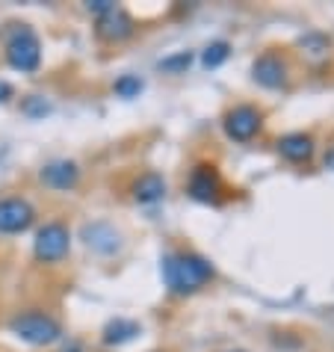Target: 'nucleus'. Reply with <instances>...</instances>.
Masks as SVG:
<instances>
[{
  "label": "nucleus",
  "mask_w": 334,
  "mask_h": 352,
  "mask_svg": "<svg viewBox=\"0 0 334 352\" xmlns=\"http://www.w3.org/2000/svg\"><path fill=\"white\" fill-rule=\"evenodd\" d=\"M83 237L89 246L101 249V252H113L115 246H119V234H115L110 225H89V228L83 231Z\"/></svg>",
  "instance_id": "obj_10"
},
{
  "label": "nucleus",
  "mask_w": 334,
  "mask_h": 352,
  "mask_svg": "<svg viewBox=\"0 0 334 352\" xmlns=\"http://www.w3.org/2000/svg\"><path fill=\"white\" fill-rule=\"evenodd\" d=\"M131 30H133V21L115 6L110 9V12H104L101 21H98V33H101L104 38H124Z\"/></svg>",
  "instance_id": "obj_8"
},
{
  "label": "nucleus",
  "mask_w": 334,
  "mask_h": 352,
  "mask_svg": "<svg viewBox=\"0 0 334 352\" xmlns=\"http://www.w3.org/2000/svg\"><path fill=\"white\" fill-rule=\"evenodd\" d=\"M254 77H258V83L263 86H278L284 80V65L275 60V56H263L254 65Z\"/></svg>",
  "instance_id": "obj_12"
},
{
  "label": "nucleus",
  "mask_w": 334,
  "mask_h": 352,
  "mask_svg": "<svg viewBox=\"0 0 334 352\" xmlns=\"http://www.w3.org/2000/svg\"><path fill=\"white\" fill-rule=\"evenodd\" d=\"M326 163H329V166H331V169H334V151H331V154H329V157H326Z\"/></svg>",
  "instance_id": "obj_19"
},
{
  "label": "nucleus",
  "mask_w": 334,
  "mask_h": 352,
  "mask_svg": "<svg viewBox=\"0 0 334 352\" xmlns=\"http://www.w3.org/2000/svg\"><path fill=\"white\" fill-rule=\"evenodd\" d=\"M136 322H127V320H115V322H110L107 326V331H104V340L107 344H122V340H131L133 335H136Z\"/></svg>",
  "instance_id": "obj_14"
},
{
  "label": "nucleus",
  "mask_w": 334,
  "mask_h": 352,
  "mask_svg": "<svg viewBox=\"0 0 334 352\" xmlns=\"http://www.w3.org/2000/svg\"><path fill=\"white\" fill-rule=\"evenodd\" d=\"M190 192L199 201H216V195H219V178H216V172H210L208 166L195 169L190 181Z\"/></svg>",
  "instance_id": "obj_7"
},
{
  "label": "nucleus",
  "mask_w": 334,
  "mask_h": 352,
  "mask_svg": "<svg viewBox=\"0 0 334 352\" xmlns=\"http://www.w3.org/2000/svg\"><path fill=\"white\" fill-rule=\"evenodd\" d=\"M260 128V116L258 110H252V107H237L234 113H228V119H225V131L234 140H249L254 136Z\"/></svg>",
  "instance_id": "obj_6"
},
{
  "label": "nucleus",
  "mask_w": 334,
  "mask_h": 352,
  "mask_svg": "<svg viewBox=\"0 0 334 352\" xmlns=\"http://www.w3.org/2000/svg\"><path fill=\"white\" fill-rule=\"evenodd\" d=\"M42 181L54 190H68L77 184V166L74 163H51L42 169Z\"/></svg>",
  "instance_id": "obj_9"
},
{
  "label": "nucleus",
  "mask_w": 334,
  "mask_h": 352,
  "mask_svg": "<svg viewBox=\"0 0 334 352\" xmlns=\"http://www.w3.org/2000/svg\"><path fill=\"white\" fill-rule=\"evenodd\" d=\"M12 331L21 340H27V344H36V346H42V344H54L56 338H60V326L51 320V317H45V314H21V317H15L12 320Z\"/></svg>",
  "instance_id": "obj_2"
},
{
  "label": "nucleus",
  "mask_w": 334,
  "mask_h": 352,
  "mask_svg": "<svg viewBox=\"0 0 334 352\" xmlns=\"http://www.w3.org/2000/svg\"><path fill=\"white\" fill-rule=\"evenodd\" d=\"M213 276L210 263L199 255H172L166 261V281L178 293H192L199 290L204 281Z\"/></svg>",
  "instance_id": "obj_1"
},
{
  "label": "nucleus",
  "mask_w": 334,
  "mask_h": 352,
  "mask_svg": "<svg viewBox=\"0 0 334 352\" xmlns=\"http://www.w3.org/2000/svg\"><path fill=\"white\" fill-rule=\"evenodd\" d=\"M278 148H281V154L287 160H308L311 157V140L304 133H290V136H284V140L278 142Z\"/></svg>",
  "instance_id": "obj_11"
},
{
  "label": "nucleus",
  "mask_w": 334,
  "mask_h": 352,
  "mask_svg": "<svg viewBox=\"0 0 334 352\" xmlns=\"http://www.w3.org/2000/svg\"><path fill=\"white\" fill-rule=\"evenodd\" d=\"M225 56H228V45H225V42H216V45H210L208 51H204V65L213 68V65H219Z\"/></svg>",
  "instance_id": "obj_15"
},
{
  "label": "nucleus",
  "mask_w": 334,
  "mask_h": 352,
  "mask_svg": "<svg viewBox=\"0 0 334 352\" xmlns=\"http://www.w3.org/2000/svg\"><path fill=\"white\" fill-rule=\"evenodd\" d=\"M142 89V83L140 80H136V77H124V80H119V83H115V92H119V95H133V92H140Z\"/></svg>",
  "instance_id": "obj_16"
},
{
  "label": "nucleus",
  "mask_w": 334,
  "mask_h": 352,
  "mask_svg": "<svg viewBox=\"0 0 334 352\" xmlns=\"http://www.w3.org/2000/svg\"><path fill=\"white\" fill-rule=\"evenodd\" d=\"M9 95H12V89H9V83H3V80H0V101H6Z\"/></svg>",
  "instance_id": "obj_18"
},
{
  "label": "nucleus",
  "mask_w": 334,
  "mask_h": 352,
  "mask_svg": "<svg viewBox=\"0 0 334 352\" xmlns=\"http://www.w3.org/2000/svg\"><path fill=\"white\" fill-rule=\"evenodd\" d=\"M38 56H42V51H38V38L33 36V30L18 27V30L12 33V38H9V45H6L9 65L18 68V72H33V68L38 65Z\"/></svg>",
  "instance_id": "obj_3"
},
{
  "label": "nucleus",
  "mask_w": 334,
  "mask_h": 352,
  "mask_svg": "<svg viewBox=\"0 0 334 352\" xmlns=\"http://www.w3.org/2000/svg\"><path fill=\"white\" fill-rule=\"evenodd\" d=\"M190 60H192L190 54H178V56H172V60H163L160 68H163V72H175V68H186V65H190Z\"/></svg>",
  "instance_id": "obj_17"
},
{
  "label": "nucleus",
  "mask_w": 334,
  "mask_h": 352,
  "mask_svg": "<svg viewBox=\"0 0 334 352\" xmlns=\"http://www.w3.org/2000/svg\"><path fill=\"white\" fill-rule=\"evenodd\" d=\"M68 252V231L63 225H45L36 237V255L42 261H60Z\"/></svg>",
  "instance_id": "obj_4"
},
{
  "label": "nucleus",
  "mask_w": 334,
  "mask_h": 352,
  "mask_svg": "<svg viewBox=\"0 0 334 352\" xmlns=\"http://www.w3.org/2000/svg\"><path fill=\"white\" fill-rule=\"evenodd\" d=\"M163 192H166V184H163L160 175H142L133 187V195L140 201H157Z\"/></svg>",
  "instance_id": "obj_13"
},
{
  "label": "nucleus",
  "mask_w": 334,
  "mask_h": 352,
  "mask_svg": "<svg viewBox=\"0 0 334 352\" xmlns=\"http://www.w3.org/2000/svg\"><path fill=\"white\" fill-rule=\"evenodd\" d=\"M33 222V208L21 199H6L0 201V231L3 234H18L30 228Z\"/></svg>",
  "instance_id": "obj_5"
}]
</instances>
